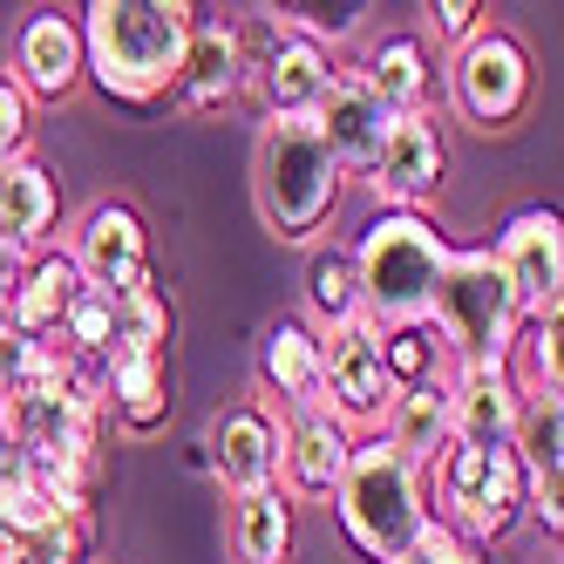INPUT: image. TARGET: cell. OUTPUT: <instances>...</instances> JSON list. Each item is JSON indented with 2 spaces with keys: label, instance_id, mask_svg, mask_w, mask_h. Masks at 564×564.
I'll use <instances>...</instances> for the list:
<instances>
[{
  "label": "cell",
  "instance_id": "obj_1",
  "mask_svg": "<svg viewBox=\"0 0 564 564\" xmlns=\"http://www.w3.org/2000/svg\"><path fill=\"white\" fill-rule=\"evenodd\" d=\"M197 8L184 0H89L83 8V75L123 109H156L171 96Z\"/></svg>",
  "mask_w": 564,
  "mask_h": 564
},
{
  "label": "cell",
  "instance_id": "obj_2",
  "mask_svg": "<svg viewBox=\"0 0 564 564\" xmlns=\"http://www.w3.org/2000/svg\"><path fill=\"white\" fill-rule=\"evenodd\" d=\"M252 205L286 246H306V238L334 218L340 164H334V150L319 143L313 116H265V130L252 143Z\"/></svg>",
  "mask_w": 564,
  "mask_h": 564
},
{
  "label": "cell",
  "instance_id": "obj_3",
  "mask_svg": "<svg viewBox=\"0 0 564 564\" xmlns=\"http://www.w3.org/2000/svg\"><path fill=\"white\" fill-rule=\"evenodd\" d=\"M456 246H442V231L422 212H381L368 238L354 246V279H360V319L375 334L422 327L435 306V279Z\"/></svg>",
  "mask_w": 564,
  "mask_h": 564
},
{
  "label": "cell",
  "instance_id": "obj_4",
  "mask_svg": "<svg viewBox=\"0 0 564 564\" xmlns=\"http://www.w3.org/2000/svg\"><path fill=\"white\" fill-rule=\"evenodd\" d=\"M334 510H340L354 551L368 557V564H394L435 523L429 517V482H422V469L401 463L381 435L375 442H354L347 476H340V490H334Z\"/></svg>",
  "mask_w": 564,
  "mask_h": 564
},
{
  "label": "cell",
  "instance_id": "obj_5",
  "mask_svg": "<svg viewBox=\"0 0 564 564\" xmlns=\"http://www.w3.org/2000/svg\"><path fill=\"white\" fill-rule=\"evenodd\" d=\"M429 327L442 334V347L456 354L463 375H503L510 368L523 313H517V293L503 286V272H497L490 252H449V265H442V279H435Z\"/></svg>",
  "mask_w": 564,
  "mask_h": 564
},
{
  "label": "cell",
  "instance_id": "obj_6",
  "mask_svg": "<svg viewBox=\"0 0 564 564\" xmlns=\"http://www.w3.org/2000/svg\"><path fill=\"white\" fill-rule=\"evenodd\" d=\"M429 476H435L442 531H456L469 551L510 538V523L523 517V469L510 442H449L429 463Z\"/></svg>",
  "mask_w": 564,
  "mask_h": 564
},
{
  "label": "cell",
  "instance_id": "obj_7",
  "mask_svg": "<svg viewBox=\"0 0 564 564\" xmlns=\"http://www.w3.org/2000/svg\"><path fill=\"white\" fill-rule=\"evenodd\" d=\"M531 89H538V75H531V55H523L517 34L503 28H476L469 42L456 48V68H449V102L469 130L482 137H497L510 130L523 109H531Z\"/></svg>",
  "mask_w": 564,
  "mask_h": 564
},
{
  "label": "cell",
  "instance_id": "obj_8",
  "mask_svg": "<svg viewBox=\"0 0 564 564\" xmlns=\"http://www.w3.org/2000/svg\"><path fill=\"white\" fill-rule=\"evenodd\" d=\"M388 401H394V381L381 360V334L368 319L319 334V409L354 435V429H375L388 415Z\"/></svg>",
  "mask_w": 564,
  "mask_h": 564
},
{
  "label": "cell",
  "instance_id": "obj_9",
  "mask_svg": "<svg viewBox=\"0 0 564 564\" xmlns=\"http://www.w3.org/2000/svg\"><path fill=\"white\" fill-rule=\"evenodd\" d=\"M68 265H75V279H83L89 293H102V300L137 293L143 279H150V225H143V212L123 205V197H102V205H89L83 225H75Z\"/></svg>",
  "mask_w": 564,
  "mask_h": 564
},
{
  "label": "cell",
  "instance_id": "obj_10",
  "mask_svg": "<svg viewBox=\"0 0 564 564\" xmlns=\"http://www.w3.org/2000/svg\"><path fill=\"white\" fill-rule=\"evenodd\" d=\"M246 55H252V89H259L265 116H313L319 102H327V89L340 83V68H334L327 48H313V42H300V34L272 28V21L246 28Z\"/></svg>",
  "mask_w": 564,
  "mask_h": 564
},
{
  "label": "cell",
  "instance_id": "obj_11",
  "mask_svg": "<svg viewBox=\"0 0 564 564\" xmlns=\"http://www.w3.org/2000/svg\"><path fill=\"white\" fill-rule=\"evenodd\" d=\"M497 272L503 286L517 293V313L523 319H557L564 313V225L557 212H517L497 238Z\"/></svg>",
  "mask_w": 564,
  "mask_h": 564
},
{
  "label": "cell",
  "instance_id": "obj_12",
  "mask_svg": "<svg viewBox=\"0 0 564 564\" xmlns=\"http://www.w3.org/2000/svg\"><path fill=\"white\" fill-rule=\"evenodd\" d=\"M252 89V55H246V28L231 14H197L191 21V48H184V68L171 83V109L184 116H205V109H225Z\"/></svg>",
  "mask_w": 564,
  "mask_h": 564
},
{
  "label": "cell",
  "instance_id": "obj_13",
  "mask_svg": "<svg viewBox=\"0 0 564 564\" xmlns=\"http://www.w3.org/2000/svg\"><path fill=\"white\" fill-rule=\"evenodd\" d=\"M197 463H205L218 476V490H231V497L272 490V476H279V429H272V415L259 409V401H238V409L212 415L205 442H197Z\"/></svg>",
  "mask_w": 564,
  "mask_h": 564
},
{
  "label": "cell",
  "instance_id": "obj_14",
  "mask_svg": "<svg viewBox=\"0 0 564 564\" xmlns=\"http://www.w3.org/2000/svg\"><path fill=\"white\" fill-rule=\"evenodd\" d=\"M510 456L523 469V503L544 531H564V510H557V482H564V394H523L517 429H510Z\"/></svg>",
  "mask_w": 564,
  "mask_h": 564
},
{
  "label": "cell",
  "instance_id": "obj_15",
  "mask_svg": "<svg viewBox=\"0 0 564 564\" xmlns=\"http://www.w3.org/2000/svg\"><path fill=\"white\" fill-rule=\"evenodd\" d=\"M442 171H449V150H442L429 116H394L388 143L375 150V164L360 171V177H368V191L381 197L388 212H415L422 197L442 184Z\"/></svg>",
  "mask_w": 564,
  "mask_h": 564
},
{
  "label": "cell",
  "instance_id": "obj_16",
  "mask_svg": "<svg viewBox=\"0 0 564 564\" xmlns=\"http://www.w3.org/2000/svg\"><path fill=\"white\" fill-rule=\"evenodd\" d=\"M354 435L327 409H300L293 429H279V469H286V503H327L347 476Z\"/></svg>",
  "mask_w": 564,
  "mask_h": 564
},
{
  "label": "cell",
  "instance_id": "obj_17",
  "mask_svg": "<svg viewBox=\"0 0 564 564\" xmlns=\"http://www.w3.org/2000/svg\"><path fill=\"white\" fill-rule=\"evenodd\" d=\"M313 123H319V143L334 150L340 177H354V171H368V164H375V150L388 143L394 109H388L368 83H360L354 68H340V83L327 89V102L313 109Z\"/></svg>",
  "mask_w": 564,
  "mask_h": 564
},
{
  "label": "cell",
  "instance_id": "obj_18",
  "mask_svg": "<svg viewBox=\"0 0 564 564\" xmlns=\"http://www.w3.org/2000/svg\"><path fill=\"white\" fill-rule=\"evenodd\" d=\"M14 83L28 89V102H62L75 96V83H83V28H75V14H28L21 34H14Z\"/></svg>",
  "mask_w": 564,
  "mask_h": 564
},
{
  "label": "cell",
  "instance_id": "obj_19",
  "mask_svg": "<svg viewBox=\"0 0 564 564\" xmlns=\"http://www.w3.org/2000/svg\"><path fill=\"white\" fill-rule=\"evenodd\" d=\"M55 231V177L34 156L0 164V259H42Z\"/></svg>",
  "mask_w": 564,
  "mask_h": 564
},
{
  "label": "cell",
  "instance_id": "obj_20",
  "mask_svg": "<svg viewBox=\"0 0 564 564\" xmlns=\"http://www.w3.org/2000/svg\"><path fill=\"white\" fill-rule=\"evenodd\" d=\"M102 415H116L130 435L164 429V415H171V354H116V360H102Z\"/></svg>",
  "mask_w": 564,
  "mask_h": 564
},
{
  "label": "cell",
  "instance_id": "obj_21",
  "mask_svg": "<svg viewBox=\"0 0 564 564\" xmlns=\"http://www.w3.org/2000/svg\"><path fill=\"white\" fill-rule=\"evenodd\" d=\"M259 388L293 409H319V334L306 319H272L259 334Z\"/></svg>",
  "mask_w": 564,
  "mask_h": 564
},
{
  "label": "cell",
  "instance_id": "obj_22",
  "mask_svg": "<svg viewBox=\"0 0 564 564\" xmlns=\"http://www.w3.org/2000/svg\"><path fill=\"white\" fill-rule=\"evenodd\" d=\"M89 286L75 279L68 252H42L28 272H21V286H14V306H8V334L21 340H55V327L68 319V306L83 300Z\"/></svg>",
  "mask_w": 564,
  "mask_h": 564
},
{
  "label": "cell",
  "instance_id": "obj_23",
  "mask_svg": "<svg viewBox=\"0 0 564 564\" xmlns=\"http://www.w3.org/2000/svg\"><path fill=\"white\" fill-rule=\"evenodd\" d=\"M381 442L401 456V463H415L429 469L442 449H449V388H401L388 401V415H381Z\"/></svg>",
  "mask_w": 564,
  "mask_h": 564
},
{
  "label": "cell",
  "instance_id": "obj_24",
  "mask_svg": "<svg viewBox=\"0 0 564 564\" xmlns=\"http://www.w3.org/2000/svg\"><path fill=\"white\" fill-rule=\"evenodd\" d=\"M517 409H523V394L503 375H463L449 388V442H510L517 429Z\"/></svg>",
  "mask_w": 564,
  "mask_h": 564
},
{
  "label": "cell",
  "instance_id": "obj_25",
  "mask_svg": "<svg viewBox=\"0 0 564 564\" xmlns=\"http://www.w3.org/2000/svg\"><path fill=\"white\" fill-rule=\"evenodd\" d=\"M360 83H368L394 116H422L429 89H435V68H429V48L415 42V34H388V42H375L368 68H354Z\"/></svg>",
  "mask_w": 564,
  "mask_h": 564
},
{
  "label": "cell",
  "instance_id": "obj_26",
  "mask_svg": "<svg viewBox=\"0 0 564 564\" xmlns=\"http://www.w3.org/2000/svg\"><path fill=\"white\" fill-rule=\"evenodd\" d=\"M231 551H238V564H286V551H293V503H286L279 482L259 490V497H238Z\"/></svg>",
  "mask_w": 564,
  "mask_h": 564
},
{
  "label": "cell",
  "instance_id": "obj_27",
  "mask_svg": "<svg viewBox=\"0 0 564 564\" xmlns=\"http://www.w3.org/2000/svg\"><path fill=\"white\" fill-rule=\"evenodd\" d=\"M306 313L319 319V327H354L360 319V279H354V252L327 246V252H313L306 265Z\"/></svg>",
  "mask_w": 564,
  "mask_h": 564
},
{
  "label": "cell",
  "instance_id": "obj_28",
  "mask_svg": "<svg viewBox=\"0 0 564 564\" xmlns=\"http://www.w3.org/2000/svg\"><path fill=\"white\" fill-rule=\"evenodd\" d=\"M259 14H272V28H286V34H300V42H313V48H327V42H354L360 28H368V8L360 0H286V8H259Z\"/></svg>",
  "mask_w": 564,
  "mask_h": 564
},
{
  "label": "cell",
  "instance_id": "obj_29",
  "mask_svg": "<svg viewBox=\"0 0 564 564\" xmlns=\"http://www.w3.org/2000/svg\"><path fill=\"white\" fill-rule=\"evenodd\" d=\"M510 360H517L510 368L517 394H557V381H564V368H557V319H523Z\"/></svg>",
  "mask_w": 564,
  "mask_h": 564
},
{
  "label": "cell",
  "instance_id": "obj_30",
  "mask_svg": "<svg viewBox=\"0 0 564 564\" xmlns=\"http://www.w3.org/2000/svg\"><path fill=\"white\" fill-rule=\"evenodd\" d=\"M28 130H34V102H28V89L14 83V68H0V164H8V156H21Z\"/></svg>",
  "mask_w": 564,
  "mask_h": 564
},
{
  "label": "cell",
  "instance_id": "obj_31",
  "mask_svg": "<svg viewBox=\"0 0 564 564\" xmlns=\"http://www.w3.org/2000/svg\"><path fill=\"white\" fill-rule=\"evenodd\" d=\"M394 564H482V557H476V551H469L456 531H442V523H429V531H422L409 551H401Z\"/></svg>",
  "mask_w": 564,
  "mask_h": 564
},
{
  "label": "cell",
  "instance_id": "obj_32",
  "mask_svg": "<svg viewBox=\"0 0 564 564\" xmlns=\"http://www.w3.org/2000/svg\"><path fill=\"white\" fill-rule=\"evenodd\" d=\"M429 14V34H435V42H469V34L482 28V8H476V0H435V8H422Z\"/></svg>",
  "mask_w": 564,
  "mask_h": 564
},
{
  "label": "cell",
  "instance_id": "obj_33",
  "mask_svg": "<svg viewBox=\"0 0 564 564\" xmlns=\"http://www.w3.org/2000/svg\"><path fill=\"white\" fill-rule=\"evenodd\" d=\"M14 286H21V265L0 259V334H8V306H14Z\"/></svg>",
  "mask_w": 564,
  "mask_h": 564
}]
</instances>
